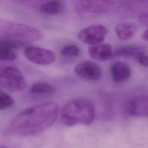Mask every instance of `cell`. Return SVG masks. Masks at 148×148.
Segmentation results:
<instances>
[{
	"mask_svg": "<svg viewBox=\"0 0 148 148\" xmlns=\"http://www.w3.org/2000/svg\"><path fill=\"white\" fill-rule=\"evenodd\" d=\"M59 108L47 102L24 110L11 121L9 132L17 136H30L40 133L51 126L57 120Z\"/></svg>",
	"mask_w": 148,
	"mask_h": 148,
	"instance_id": "1",
	"label": "cell"
},
{
	"mask_svg": "<svg viewBox=\"0 0 148 148\" xmlns=\"http://www.w3.org/2000/svg\"><path fill=\"white\" fill-rule=\"evenodd\" d=\"M142 38L143 40L147 41L148 39V32H147V30H145L143 33L142 34Z\"/></svg>",
	"mask_w": 148,
	"mask_h": 148,
	"instance_id": "22",
	"label": "cell"
},
{
	"mask_svg": "<svg viewBox=\"0 0 148 148\" xmlns=\"http://www.w3.org/2000/svg\"><path fill=\"white\" fill-rule=\"evenodd\" d=\"M83 10L91 14L105 12L113 3L114 0H79Z\"/></svg>",
	"mask_w": 148,
	"mask_h": 148,
	"instance_id": "8",
	"label": "cell"
},
{
	"mask_svg": "<svg viewBox=\"0 0 148 148\" xmlns=\"http://www.w3.org/2000/svg\"><path fill=\"white\" fill-rule=\"evenodd\" d=\"M146 53V48L142 46L131 45L119 48L115 54L117 56L126 57H135L136 59L140 55Z\"/></svg>",
	"mask_w": 148,
	"mask_h": 148,
	"instance_id": "13",
	"label": "cell"
},
{
	"mask_svg": "<svg viewBox=\"0 0 148 148\" xmlns=\"http://www.w3.org/2000/svg\"><path fill=\"white\" fill-rule=\"evenodd\" d=\"M129 113L135 117H147L148 116V98L146 95H140L131 100L128 103Z\"/></svg>",
	"mask_w": 148,
	"mask_h": 148,
	"instance_id": "9",
	"label": "cell"
},
{
	"mask_svg": "<svg viewBox=\"0 0 148 148\" xmlns=\"http://www.w3.org/2000/svg\"><path fill=\"white\" fill-rule=\"evenodd\" d=\"M0 85L8 91L17 93L26 88L27 83L23 75L17 68L8 66L0 72Z\"/></svg>",
	"mask_w": 148,
	"mask_h": 148,
	"instance_id": "4",
	"label": "cell"
},
{
	"mask_svg": "<svg viewBox=\"0 0 148 148\" xmlns=\"http://www.w3.org/2000/svg\"><path fill=\"white\" fill-rule=\"evenodd\" d=\"M106 28L99 24L90 25L82 29L77 35L78 39L82 42L95 45L102 43L106 36Z\"/></svg>",
	"mask_w": 148,
	"mask_h": 148,
	"instance_id": "5",
	"label": "cell"
},
{
	"mask_svg": "<svg viewBox=\"0 0 148 148\" xmlns=\"http://www.w3.org/2000/svg\"><path fill=\"white\" fill-rule=\"evenodd\" d=\"M42 34L38 29L32 26L0 20V38L22 42L38 40L42 38Z\"/></svg>",
	"mask_w": 148,
	"mask_h": 148,
	"instance_id": "3",
	"label": "cell"
},
{
	"mask_svg": "<svg viewBox=\"0 0 148 148\" xmlns=\"http://www.w3.org/2000/svg\"><path fill=\"white\" fill-rule=\"evenodd\" d=\"M110 72L113 81L116 83H123L127 81L131 75L130 66L127 64L121 61H117L112 64Z\"/></svg>",
	"mask_w": 148,
	"mask_h": 148,
	"instance_id": "10",
	"label": "cell"
},
{
	"mask_svg": "<svg viewBox=\"0 0 148 148\" xmlns=\"http://www.w3.org/2000/svg\"><path fill=\"white\" fill-rule=\"evenodd\" d=\"M123 5L130 12L142 14L147 13L148 0H121Z\"/></svg>",
	"mask_w": 148,
	"mask_h": 148,
	"instance_id": "14",
	"label": "cell"
},
{
	"mask_svg": "<svg viewBox=\"0 0 148 148\" xmlns=\"http://www.w3.org/2000/svg\"><path fill=\"white\" fill-rule=\"evenodd\" d=\"M29 91L33 94H50L56 91V88L50 83L44 82H38L31 86Z\"/></svg>",
	"mask_w": 148,
	"mask_h": 148,
	"instance_id": "16",
	"label": "cell"
},
{
	"mask_svg": "<svg viewBox=\"0 0 148 148\" xmlns=\"http://www.w3.org/2000/svg\"><path fill=\"white\" fill-rule=\"evenodd\" d=\"M63 9L62 4L58 0H48L40 5L39 10L42 13L55 16L60 14Z\"/></svg>",
	"mask_w": 148,
	"mask_h": 148,
	"instance_id": "15",
	"label": "cell"
},
{
	"mask_svg": "<svg viewBox=\"0 0 148 148\" xmlns=\"http://www.w3.org/2000/svg\"><path fill=\"white\" fill-rule=\"evenodd\" d=\"M14 105L13 98L8 93L0 91V110H5Z\"/></svg>",
	"mask_w": 148,
	"mask_h": 148,
	"instance_id": "18",
	"label": "cell"
},
{
	"mask_svg": "<svg viewBox=\"0 0 148 148\" xmlns=\"http://www.w3.org/2000/svg\"><path fill=\"white\" fill-rule=\"evenodd\" d=\"M24 53L25 57L29 61L37 65H49L53 63L56 59L53 51L41 47L27 46L24 48Z\"/></svg>",
	"mask_w": 148,
	"mask_h": 148,
	"instance_id": "6",
	"label": "cell"
},
{
	"mask_svg": "<svg viewBox=\"0 0 148 148\" xmlns=\"http://www.w3.org/2000/svg\"><path fill=\"white\" fill-rule=\"evenodd\" d=\"M17 58L14 49L9 47L3 40H0V61H10Z\"/></svg>",
	"mask_w": 148,
	"mask_h": 148,
	"instance_id": "17",
	"label": "cell"
},
{
	"mask_svg": "<svg viewBox=\"0 0 148 148\" xmlns=\"http://www.w3.org/2000/svg\"><path fill=\"white\" fill-rule=\"evenodd\" d=\"M138 31L137 26L130 23H120L115 27L117 36L121 40H126L133 38Z\"/></svg>",
	"mask_w": 148,
	"mask_h": 148,
	"instance_id": "12",
	"label": "cell"
},
{
	"mask_svg": "<svg viewBox=\"0 0 148 148\" xmlns=\"http://www.w3.org/2000/svg\"><path fill=\"white\" fill-rule=\"evenodd\" d=\"M139 20L141 23L147 24V13H143L139 14Z\"/></svg>",
	"mask_w": 148,
	"mask_h": 148,
	"instance_id": "21",
	"label": "cell"
},
{
	"mask_svg": "<svg viewBox=\"0 0 148 148\" xmlns=\"http://www.w3.org/2000/svg\"><path fill=\"white\" fill-rule=\"evenodd\" d=\"M0 148H6L5 146H0Z\"/></svg>",
	"mask_w": 148,
	"mask_h": 148,
	"instance_id": "23",
	"label": "cell"
},
{
	"mask_svg": "<svg viewBox=\"0 0 148 148\" xmlns=\"http://www.w3.org/2000/svg\"><path fill=\"white\" fill-rule=\"evenodd\" d=\"M88 52L91 57L99 61L109 60L113 54L112 46L108 43L92 45L88 47Z\"/></svg>",
	"mask_w": 148,
	"mask_h": 148,
	"instance_id": "11",
	"label": "cell"
},
{
	"mask_svg": "<svg viewBox=\"0 0 148 148\" xmlns=\"http://www.w3.org/2000/svg\"><path fill=\"white\" fill-rule=\"evenodd\" d=\"M136 60L138 61V63H139L141 65L147 67L148 65V61H147V56L146 53L143 54L139 56L137 58Z\"/></svg>",
	"mask_w": 148,
	"mask_h": 148,
	"instance_id": "20",
	"label": "cell"
},
{
	"mask_svg": "<svg viewBox=\"0 0 148 148\" xmlns=\"http://www.w3.org/2000/svg\"><path fill=\"white\" fill-rule=\"evenodd\" d=\"M74 73L76 76L88 80H98L101 77V70L98 65L90 61H84L77 64Z\"/></svg>",
	"mask_w": 148,
	"mask_h": 148,
	"instance_id": "7",
	"label": "cell"
},
{
	"mask_svg": "<svg viewBox=\"0 0 148 148\" xmlns=\"http://www.w3.org/2000/svg\"><path fill=\"white\" fill-rule=\"evenodd\" d=\"M45 1H48V0H45Z\"/></svg>",
	"mask_w": 148,
	"mask_h": 148,
	"instance_id": "24",
	"label": "cell"
},
{
	"mask_svg": "<svg viewBox=\"0 0 148 148\" xmlns=\"http://www.w3.org/2000/svg\"><path fill=\"white\" fill-rule=\"evenodd\" d=\"M60 116L62 123L66 126L90 125L95 116L94 103L86 98L72 99L62 106Z\"/></svg>",
	"mask_w": 148,
	"mask_h": 148,
	"instance_id": "2",
	"label": "cell"
},
{
	"mask_svg": "<svg viewBox=\"0 0 148 148\" xmlns=\"http://www.w3.org/2000/svg\"><path fill=\"white\" fill-rule=\"evenodd\" d=\"M61 54L64 57H77L80 54L79 48L75 45L70 44L64 46L60 51Z\"/></svg>",
	"mask_w": 148,
	"mask_h": 148,
	"instance_id": "19",
	"label": "cell"
}]
</instances>
